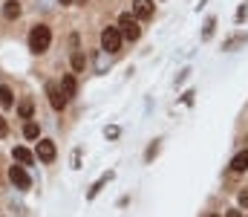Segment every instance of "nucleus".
<instances>
[{
    "mask_svg": "<svg viewBox=\"0 0 248 217\" xmlns=\"http://www.w3.org/2000/svg\"><path fill=\"white\" fill-rule=\"evenodd\" d=\"M231 171H237V174L248 171V150H243V153H237V156H234V162H231Z\"/></svg>",
    "mask_w": 248,
    "mask_h": 217,
    "instance_id": "nucleus-10",
    "label": "nucleus"
},
{
    "mask_svg": "<svg viewBox=\"0 0 248 217\" xmlns=\"http://www.w3.org/2000/svg\"><path fill=\"white\" fill-rule=\"evenodd\" d=\"M6 134H9V125H6V119H3V116H0V139H3V136H6Z\"/></svg>",
    "mask_w": 248,
    "mask_h": 217,
    "instance_id": "nucleus-16",
    "label": "nucleus"
},
{
    "mask_svg": "<svg viewBox=\"0 0 248 217\" xmlns=\"http://www.w3.org/2000/svg\"><path fill=\"white\" fill-rule=\"evenodd\" d=\"M46 93H49V104H52L55 110H63V107H66V99H63V93H61V87H58V84H49V87H46Z\"/></svg>",
    "mask_w": 248,
    "mask_h": 217,
    "instance_id": "nucleus-6",
    "label": "nucleus"
},
{
    "mask_svg": "<svg viewBox=\"0 0 248 217\" xmlns=\"http://www.w3.org/2000/svg\"><path fill=\"white\" fill-rule=\"evenodd\" d=\"M38 134H41V128H38L35 122H26V125H23V136H26V139H38Z\"/></svg>",
    "mask_w": 248,
    "mask_h": 217,
    "instance_id": "nucleus-14",
    "label": "nucleus"
},
{
    "mask_svg": "<svg viewBox=\"0 0 248 217\" xmlns=\"http://www.w3.org/2000/svg\"><path fill=\"white\" fill-rule=\"evenodd\" d=\"M38 159H41V162H52V159H55V142L41 139V142H38Z\"/></svg>",
    "mask_w": 248,
    "mask_h": 217,
    "instance_id": "nucleus-7",
    "label": "nucleus"
},
{
    "mask_svg": "<svg viewBox=\"0 0 248 217\" xmlns=\"http://www.w3.org/2000/svg\"><path fill=\"white\" fill-rule=\"evenodd\" d=\"M15 159H17V162H20V165H23V168H26V165H32V162H35V156H32V153H29V150H26V148H15Z\"/></svg>",
    "mask_w": 248,
    "mask_h": 217,
    "instance_id": "nucleus-11",
    "label": "nucleus"
},
{
    "mask_svg": "<svg viewBox=\"0 0 248 217\" xmlns=\"http://www.w3.org/2000/svg\"><path fill=\"white\" fill-rule=\"evenodd\" d=\"M49 41H52V32H49V26H35L32 32H29V50L35 52V55H44L46 50H49Z\"/></svg>",
    "mask_w": 248,
    "mask_h": 217,
    "instance_id": "nucleus-1",
    "label": "nucleus"
},
{
    "mask_svg": "<svg viewBox=\"0 0 248 217\" xmlns=\"http://www.w3.org/2000/svg\"><path fill=\"white\" fill-rule=\"evenodd\" d=\"M3 17H6V20L20 17V3H17V0H6V3H3Z\"/></svg>",
    "mask_w": 248,
    "mask_h": 217,
    "instance_id": "nucleus-9",
    "label": "nucleus"
},
{
    "mask_svg": "<svg viewBox=\"0 0 248 217\" xmlns=\"http://www.w3.org/2000/svg\"><path fill=\"white\" fill-rule=\"evenodd\" d=\"M101 47L107 52H119L122 50V32H119V26H107L101 32Z\"/></svg>",
    "mask_w": 248,
    "mask_h": 217,
    "instance_id": "nucleus-2",
    "label": "nucleus"
},
{
    "mask_svg": "<svg viewBox=\"0 0 248 217\" xmlns=\"http://www.w3.org/2000/svg\"><path fill=\"white\" fill-rule=\"evenodd\" d=\"M61 3H63V6H69V3H72V0H61Z\"/></svg>",
    "mask_w": 248,
    "mask_h": 217,
    "instance_id": "nucleus-19",
    "label": "nucleus"
},
{
    "mask_svg": "<svg viewBox=\"0 0 248 217\" xmlns=\"http://www.w3.org/2000/svg\"><path fill=\"white\" fill-rule=\"evenodd\" d=\"M32 110H35L32 99H23V101H20V107H17V113H20L23 119H32Z\"/></svg>",
    "mask_w": 248,
    "mask_h": 217,
    "instance_id": "nucleus-13",
    "label": "nucleus"
},
{
    "mask_svg": "<svg viewBox=\"0 0 248 217\" xmlns=\"http://www.w3.org/2000/svg\"><path fill=\"white\" fill-rule=\"evenodd\" d=\"M9 180H12L17 188H23V191L32 185V180H29V174H26V168H23V165H12V168H9Z\"/></svg>",
    "mask_w": 248,
    "mask_h": 217,
    "instance_id": "nucleus-4",
    "label": "nucleus"
},
{
    "mask_svg": "<svg viewBox=\"0 0 248 217\" xmlns=\"http://www.w3.org/2000/svg\"><path fill=\"white\" fill-rule=\"evenodd\" d=\"M119 32H122V38H127V41H136V38L141 35L139 20H136L133 15H122V17H119Z\"/></svg>",
    "mask_w": 248,
    "mask_h": 217,
    "instance_id": "nucleus-3",
    "label": "nucleus"
},
{
    "mask_svg": "<svg viewBox=\"0 0 248 217\" xmlns=\"http://www.w3.org/2000/svg\"><path fill=\"white\" fill-rule=\"evenodd\" d=\"M15 104V99H12V90L6 87V84H0V107H12Z\"/></svg>",
    "mask_w": 248,
    "mask_h": 217,
    "instance_id": "nucleus-12",
    "label": "nucleus"
},
{
    "mask_svg": "<svg viewBox=\"0 0 248 217\" xmlns=\"http://www.w3.org/2000/svg\"><path fill=\"white\" fill-rule=\"evenodd\" d=\"M84 64H87V58H84L81 52H75V55H72V70L81 72V70H84Z\"/></svg>",
    "mask_w": 248,
    "mask_h": 217,
    "instance_id": "nucleus-15",
    "label": "nucleus"
},
{
    "mask_svg": "<svg viewBox=\"0 0 248 217\" xmlns=\"http://www.w3.org/2000/svg\"><path fill=\"white\" fill-rule=\"evenodd\" d=\"M133 17L136 20L153 17V0H133Z\"/></svg>",
    "mask_w": 248,
    "mask_h": 217,
    "instance_id": "nucleus-5",
    "label": "nucleus"
},
{
    "mask_svg": "<svg viewBox=\"0 0 248 217\" xmlns=\"http://www.w3.org/2000/svg\"><path fill=\"white\" fill-rule=\"evenodd\" d=\"M75 90H78V84H75V75H63V78H61V93H63V99H66V101L75 96Z\"/></svg>",
    "mask_w": 248,
    "mask_h": 217,
    "instance_id": "nucleus-8",
    "label": "nucleus"
},
{
    "mask_svg": "<svg viewBox=\"0 0 248 217\" xmlns=\"http://www.w3.org/2000/svg\"><path fill=\"white\" fill-rule=\"evenodd\" d=\"M208 217H219V215H208Z\"/></svg>",
    "mask_w": 248,
    "mask_h": 217,
    "instance_id": "nucleus-20",
    "label": "nucleus"
},
{
    "mask_svg": "<svg viewBox=\"0 0 248 217\" xmlns=\"http://www.w3.org/2000/svg\"><path fill=\"white\" fill-rule=\"evenodd\" d=\"M75 3H84V0H75Z\"/></svg>",
    "mask_w": 248,
    "mask_h": 217,
    "instance_id": "nucleus-21",
    "label": "nucleus"
},
{
    "mask_svg": "<svg viewBox=\"0 0 248 217\" xmlns=\"http://www.w3.org/2000/svg\"><path fill=\"white\" fill-rule=\"evenodd\" d=\"M240 206H246V209H248V188H246V191H240Z\"/></svg>",
    "mask_w": 248,
    "mask_h": 217,
    "instance_id": "nucleus-17",
    "label": "nucleus"
},
{
    "mask_svg": "<svg viewBox=\"0 0 248 217\" xmlns=\"http://www.w3.org/2000/svg\"><path fill=\"white\" fill-rule=\"evenodd\" d=\"M225 217H243V215H240V212H228Z\"/></svg>",
    "mask_w": 248,
    "mask_h": 217,
    "instance_id": "nucleus-18",
    "label": "nucleus"
}]
</instances>
